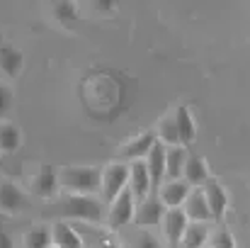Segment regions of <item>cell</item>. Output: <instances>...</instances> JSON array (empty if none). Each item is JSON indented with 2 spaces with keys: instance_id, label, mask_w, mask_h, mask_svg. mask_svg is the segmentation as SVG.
Instances as JSON below:
<instances>
[{
  "instance_id": "5b68a950",
  "label": "cell",
  "mask_w": 250,
  "mask_h": 248,
  "mask_svg": "<svg viewBox=\"0 0 250 248\" xmlns=\"http://www.w3.org/2000/svg\"><path fill=\"white\" fill-rule=\"evenodd\" d=\"M32 192L39 195L42 200H49V197H56L59 195V168L51 163H42L37 165L34 175H32Z\"/></svg>"
},
{
  "instance_id": "44dd1931",
  "label": "cell",
  "mask_w": 250,
  "mask_h": 248,
  "mask_svg": "<svg viewBox=\"0 0 250 248\" xmlns=\"http://www.w3.org/2000/svg\"><path fill=\"white\" fill-rule=\"evenodd\" d=\"M207 239H209L207 224H194V222H189L187 229H185V234H182V239H180V244H182V248H204Z\"/></svg>"
},
{
  "instance_id": "d4e9b609",
  "label": "cell",
  "mask_w": 250,
  "mask_h": 248,
  "mask_svg": "<svg viewBox=\"0 0 250 248\" xmlns=\"http://www.w3.org/2000/svg\"><path fill=\"white\" fill-rule=\"evenodd\" d=\"M209 241H211V248H236V239L231 236L229 229H216L209 236Z\"/></svg>"
},
{
  "instance_id": "3957f363",
  "label": "cell",
  "mask_w": 250,
  "mask_h": 248,
  "mask_svg": "<svg viewBox=\"0 0 250 248\" xmlns=\"http://www.w3.org/2000/svg\"><path fill=\"white\" fill-rule=\"evenodd\" d=\"M129 185V165L126 163H109L102 168V182H100V192L104 195V200H114L122 190H126Z\"/></svg>"
},
{
  "instance_id": "83f0119b",
  "label": "cell",
  "mask_w": 250,
  "mask_h": 248,
  "mask_svg": "<svg viewBox=\"0 0 250 248\" xmlns=\"http://www.w3.org/2000/svg\"><path fill=\"white\" fill-rule=\"evenodd\" d=\"M0 248H15L12 246V239L5 234V229H2V226H0Z\"/></svg>"
},
{
  "instance_id": "9a60e30c",
  "label": "cell",
  "mask_w": 250,
  "mask_h": 248,
  "mask_svg": "<svg viewBox=\"0 0 250 248\" xmlns=\"http://www.w3.org/2000/svg\"><path fill=\"white\" fill-rule=\"evenodd\" d=\"M148 168V178H151V187H161L166 180V146L156 141V146L148 151V156L144 158Z\"/></svg>"
},
{
  "instance_id": "8fae6325",
  "label": "cell",
  "mask_w": 250,
  "mask_h": 248,
  "mask_svg": "<svg viewBox=\"0 0 250 248\" xmlns=\"http://www.w3.org/2000/svg\"><path fill=\"white\" fill-rule=\"evenodd\" d=\"M187 224H189V222H187V217H185L182 207H177V209H166L161 226H163V234H166L167 244H170L172 248L180 246V239H182V234H185Z\"/></svg>"
},
{
  "instance_id": "4316f807",
  "label": "cell",
  "mask_w": 250,
  "mask_h": 248,
  "mask_svg": "<svg viewBox=\"0 0 250 248\" xmlns=\"http://www.w3.org/2000/svg\"><path fill=\"white\" fill-rule=\"evenodd\" d=\"M134 248H161V244L156 241V236H151V234H141V236L134 241Z\"/></svg>"
},
{
  "instance_id": "7a4b0ae2",
  "label": "cell",
  "mask_w": 250,
  "mask_h": 248,
  "mask_svg": "<svg viewBox=\"0 0 250 248\" xmlns=\"http://www.w3.org/2000/svg\"><path fill=\"white\" fill-rule=\"evenodd\" d=\"M56 212L63 219H71V222H87V224L102 222V204L92 195H71V192H66L56 202Z\"/></svg>"
},
{
  "instance_id": "ba28073f",
  "label": "cell",
  "mask_w": 250,
  "mask_h": 248,
  "mask_svg": "<svg viewBox=\"0 0 250 248\" xmlns=\"http://www.w3.org/2000/svg\"><path fill=\"white\" fill-rule=\"evenodd\" d=\"M156 132H141L139 136H134L131 141H126L124 146H119V156L122 158H129L131 163L134 161H144L146 156H148V151L156 146Z\"/></svg>"
},
{
  "instance_id": "7c38bea8",
  "label": "cell",
  "mask_w": 250,
  "mask_h": 248,
  "mask_svg": "<svg viewBox=\"0 0 250 248\" xmlns=\"http://www.w3.org/2000/svg\"><path fill=\"white\" fill-rule=\"evenodd\" d=\"M163 214H166V207L161 204L158 197H148L144 202H139L136 212H134V224L139 226H158L163 222Z\"/></svg>"
},
{
  "instance_id": "9c48e42d",
  "label": "cell",
  "mask_w": 250,
  "mask_h": 248,
  "mask_svg": "<svg viewBox=\"0 0 250 248\" xmlns=\"http://www.w3.org/2000/svg\"><path fill=\"white\" fill-rule=\"evenodd\" d=\"M202 192H204V200H207V207H209L211 219H214V222H221V219H224V212H226V207H229V192H226L224 185L216 182V180H209V182L202 187Z\"/></svg>"
},
{
  "instance_id": "5bb4252c",
  "label": "cell",
  "mask_w": 250,
  "mask_h": 248,
  "mask_svg": "<svg viewBox=\"0 0 250 248\" xmlns=\"http://www.w3.org/2000/svg\"><path fill=\"white\" fill-rule=\"evenodd\" d=\"M182 212H185L187 222H194V224H207V222L211 219L202 190H192V192L187 195V200H185V204H182Z\"/></svg>"
},
{
  "instance_id": "ac0fdd59",
  "label": "cell",
  "mask_w": 250,
  "mask_h": 248,
  "mask_svg": "<svg viewBox=\"0 0 250 248\" xmlns=\"http://www.w3.org/2000/svg\"><path fill=\"white\" fill-rule=\"evenodd\" d=\"M22 66H24L22 51L10 46V44H0V71L7 78H17L22 73Z\"/></svg>"
},
{
  "instance_id": "30bf717a",
  "label": "cell",
  "mask_w": 250,
  "mask_h": 248,
  "mask_svg": "<svg viewBox=\"0 0 250 248\" xmlns=\"http://www.w3.org/2000/svg\"><path fill=\"white\" fill-rule=\"evenodd\" d=\"M189 192H192V187L185 180H170V182H163L158 187V200L166 209H177V207L185 204Z\"/></svg>"
},
{
  "instance_id": "484cf974",
  "label": "cell",
  "mask_w": 250,
  "mask_h": 248,
  "mask_svg": "<svg viewBox=\"0 0 250 248\" xmlns=\"http://www.w3.org/2000/svg\"><path fill=\"white\" fill-rule=\"evenodd\" d=\"M12 102H15L12 100V90L0 83V122H2V117H7L12 112Z\"/></svg>"
},
{
  "instance_id": "f546056e",
  "label": "cell",
  "mask_w": 250,
  "mask_h": 248,
  "mask_svg": "<svg viewBox=\"0 0 250 248\" xmlns=\"http://www.w3.org/2000/svg\"><path fill=\"white\" fill-rule=\"evenodd\" d=\"M0 165H2V154H0Z\"/></svg>"
},
{
  "instance_id": "f1b7e54d",
  "label": "cell",
  "mask_w": 250,
  "mask_h": 248,
  "mask_svg": "<svg viewBox=\"0 0 250 248\" xmlns=\"http://www.w3.org/2000/svg\"><path fill=\"white\" fill-rule=\"evenodd\" d=\"M117 5L114 2H95V10H100V12H112Z\"/></svg>"
},
{
  "instance_id": "ffe728a7",
  "label": "cell",
  "mask_w": 250,
  "mask_h": 248,
  "mask_svg": "<svg viewBox=\"0 0 250 248\" xmlns=\"http://www.w3.org/2000/svg\"><path fill=\"white\" fill-rule=\"evenodd\" d=\"M22 144V132L12 122H0V154H12Z\"/></svg>"
},
{
  "instance_id": "4dcf8cb0",
  "label": "cell",
  "mask_w": 250,
  "mask_h": 248,
  "mask_svg": "<svg viewBox=\"0 0 250 248\" xmlns=\"http://www.w3.org/2000/svg\"><path fill=\"white\" fill-rule=\"evenodd\" d=\"M51 248H59V246H51Z\"/></svg>"
},
{
  "instance_id": "8992f818",
  "label": "cell",
  "mask_w": 250,
  "mask_h": 248,
  "mask_svg": "<svg viewBox=\"0 0 250 248\" xmlns=\"http://www.w3.org/2000/svg\"><path fill=\"white\" fill-rule=\"evenodd\" d=\"M134 212H136V200L131 195V190H122L114 200H112V207H109V226L112 229H122L126 226L129 222H134Z\"/></svg>"
},
{
  "instance_id": "e0dca14e",
  "label": "cell",
  "mask_w": 250,
  "mask_h": 248,
  "mask_svg": "<svg viewBox=\"0 0 250 248\" xmlns=\"http://www.w3.org/2000/svg\"><path fill=\"white\" fill-rule=\"evenodd\" d=\"M51 246L59 248H83L81 234L68 224V222H56L51 226Z\"/></svg>"
},
{
  "instance_id": "603a6c76",
  "label": "cell",
  "mask_w": 250,
  "mask_h": 248,
  "mask_svg": "<svg viewBox=\"0 0 250 248\" xmlns=\"http://www.w3.org/2000/svg\"><path fill=\"white\" fill-rule=\"evenodd\" d=\"M24 246L27 248H51V229L44 226V224L32 226L24 234Z\"/></svg>"
},
{
  "instance_id": "277c9868",
  "label": "cell",
  "mask_w": 250,
  "mask_h": 248,
  "mask_svg": "<svg viewBox=\"0 0 250 248\" xmlns=\"http://www.w3.org/2000/svg\"><path fill=\"white\" fill-rule=\"evenodd\" d=\"M32 209V200L15 182H0V214H22Z\"/></svg>"
},
{
  "instance_id": "52a82bcc",
  "label": "cell",
  "mask_w": 250,
  "mask_h": 248,
  "mask_svg": "<svg viewBox=\"0 0 250 248\" xmlns=\"http://www.w3.org/2000/svg\"><path fill=\"white\" fill-rule=\"evenodd\" d=\"M134 195V200L144 202L153 195V187H151V178H148V168L146 161H134L129 165V185H126Z\"/></svg>"
},
{
  "instance_id": "cb8c5ba5",
  "label": "cell",
  "mask_w": 250,
  "mask_h": 248,
  "mask_svg": "<svg viewBox=\"0 0 250 248\" xmlns=\"http://www.w3.org/2000/svg\"><path fill=\"white\" fill-rule=\"evenodd\" d=\"M51 12L56 15V20L63 24V27H71L76 20H78V5L76 2H56L51 7Z\"/></svg>"
},
{
  "instance_id": "d6986e66",
  "label": "cell",
  "mask_w": 250,
  "mask_h": 248,
  "mask_svg": "<svg viewBox=\"0 0 250 248\" xmlns=\"http://www.w3.org/2000/svg\"><path fill=\"white\" fill-rule=\"evenodd\" d=\"M185 161H187V149H185V146H172V149H166V180H163V182H170V180H182V168H185Z\"/></svg>"
},
{
  "instance_id": "6da1fadb",
  "label": "cell",
  "mask_w": 250,
  "mask_h": 248,
  "mask_svg": "<svg viewBox=\"0 0 250 248\" xmlns=\"http://www.w3.org/2000/svg\"><path fill=\"white\" fill-rule=\"evenodd\" d=\"M102 168L95 165H66L59 168V187L71 195H95L100 192Z\"/></svg>"
},
{
  "instance_id": "4fadbf2b",
  "label": "cell",
  "mask_w": 250,
  "mask_h": 248,
  "mask_svg": "<svg viewBox=\"0 0 250 248\" xmlns=\"http://www.w3.org/2000/svg\"><path fill=\"white\" fill-rule=\"evenodd\" d=\"M172 119H175V127H177V139H180V146H185V149H187L189 144H194V139H197V127H194V119H192L189 107L177 105V107H175Z\"/></svg>"
},
{
  "instance_id": "2e32d148",
  "label": "cell",
  "mask_w": 250,
  "mask_h": 248,
  "mask_svg": "<svg viewBox=\"0 0 250 248\" xmlns=\"http://www.w3.org/2000/svg\"><path fill=\"white\" fill-rule=\"evenodd\" d=\"M182 180H185L189 187L207 185V182L211 180L209 165L204 163L199 156H189V154H187V161H185V168H182Z\"/></svg>"
},
{
  "instance_id": "7402d4cb",
  "label": "cell",
  "mask_w": 250,
  "mask_h": 248,
  "mask_svg": "<svg viewBox=\"0 0 250 248\" xmlns=\"http://www.w3.org/2000/svg\"><path fill=\"white\" fill-rule=\"evenodd\" d=\"M156 139H158V144H163L166 149L180 146V139H177V127H175V119H172V114H166V117L158 122Z\"/></svg>"
}]
</instances>
